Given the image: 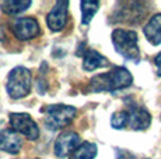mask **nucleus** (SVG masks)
Instances as JSON below:
<instances>
[{"instance_id": "ddd939ff", "label": "nucleus", "mask_w": 161, "mask_h": 159, "mask_svg": "<svg viewBox=\"0 0 161 159\" xmlns=\"http://www.w3.org/2000/svg\"><path fill=\"white\" fill-rule=\"evenodd\" d=\"M95 155H97V145L86 141L73 152L70 159H94Z\"/></svg>"}, {"instance_id": "1a4fd4ad", "label": "nucleus", "mask_w": 161, "mask_h": 159, "mask_svg": "<svg viewBox=\"0 0 161 159\" xmlns=\"http://www.w3.org/2000/svg\"><path fill=\"white\" fill-rule=\"evenodd\" d=\"M151 123V116L142 106H132L129 110V126L132 130H146Z\"/></svg>"}, {"instance_id": "423d86ee", "label": "nucleus", "mask_w": 161, "mask_h": 159, "mask_svg": "<svg viewBox=\"0 0 161 159\" xmlns=\"http://www.w3.org/2000/svg\"><path fill=\"white\" fill-rule=\"evenodd\" d=\"M13 32L20 41H28L39 35V24L35 18L31 17L17 18L13 25Z\"/></svg>"}, {"instance_id": "20e7f679", "label": "nucleus", "mask_w": 161, "mask_h": 159, "mask_svg": "<svg viewBox=\"0 0 161 159\" xmlns=\"http://www.w3.org/2000/svg\"><path fill=\"white\" fill-rule=\"evenodd\" d=\"M45 124L51 130H59L72 123L76 116V108L69 105H51L44 109Z\"/></svg>"}, {"instance_id": "f03ea898", "label": "nucleus", "mask_w": 161, "mask_h": 159, "mask_svg": "<svg viewBox=\"0 0 161 159\" xmlns=\"http://www.w3.org/2000/svg\"><path fill=\"white\" fill-rule=\"evenodd\" d=\"M112 44L116 52L122 54L125 59L139 62V45H137V33L128 29H115L112 32Z\"/></svg>"}, {"instance_id": "f3484780", "label": "nucleus", "mask_w": 161, "mask_h": 159, "mask_svg": "<svg viewBox=\"0 0 161 159\" xmlns=\"http://www.w3.org/2000/svg\"><path fill=\"white\" fill-rule=\"evenodd\" d=\"M116 159H137L129 151H125V149H116Z\"/></svg>"}, {"instance_id": "7ed1b4c3", "label": "nucleus", "mask_w": 161, "mask_h": 159, "mask_svg": "<svg viewBox=\"0 0 161 159\" xmlns=\"http://www.w3.org/2000/svg\"><path fill=\"white\" fill-rule=\"evenodd\" d=\"M31 85H32V75L30 70L25 67H15L8 74L6 90L13 99H20L31 92Z\"/></svg>"}, {"instance_id": "0eeeda50", "label": "nucleus", "mask_w": 161, "mask_h": 159, "mask_svg": "<svg viewBox=\"0 0 161 159\" xmlns=\"http://www.w3.org/2000/svg\"><path fill=\"white\" fill-rule=\"evenodd\" d=\"M80 145L81 142H80L79 134L73 133V131H66L58 137L56 142H55V154L58 158H64L70 152L76 151Z\"/></svg>"}, {"instance_id": "a211bd4d", "label": "nucleus", "mask_w": 161, "mask_h": 159, "mask_svg": "<svg viewBox=\"0 0 161 159\" xmlns=\"http://www.w3.org/2000/svg\"><path fill=\"white\" fill-rule=\"evenodd\" d=\"M154 62H156V66H157V74L161 75V53L157 54Z\"/></svg>"}, {"instance_id": "9d476101", "label": "nucleus", "mask_w": 161, "mask_h": 159, "mask_svg": "<svg viewBox=\"0 0 161 159\" xmlns=\"http://www.w3.org/2000/svg\"><path fill=\"white\" fill-rule=\"evenodd\" d=\"M21 148V138L14 130H0V149L10 154H17Z\"/></svg>"}, {"instance_id": "39448f33", "label": "nucleus", "mask_w": 161, "mask_h": 159, "mask_svg": "<svg viewBox=\"0 0 161 159\" xmlns=\"http://www.w3.org/2000/svg\"><path fill=\"white\" fill-rule=\"evenodd\" d=\"M10 126L15 133H20L30 140H36L39 136V128L36 123L27 113H11Z\"/></svg>"}, {"instance_id": "4468645a", "label": "nucleus", "mask_w": 161, "mask_h": 159, "mask_svg": "<svg viewBox=\"0 0 161 159\" xmlns=\"http://www.w3.org/2000/svg\"><path fill=\"white\" fill-rule=\"evenodd\" d=\"M98 8H100V3L95 2V0H83L81 2V13H83L81 23L84 25L86 24H90V21L95 16Z\"/></svg>"}, {"instance_id": "6e6552de", "label": "nucleus", "mask_w": 161, "mask_h": 159, "mask_svg": "<svg viewBox=\"0 0 161 159\" xmlns=\"http://www.w3.org/2000/svg\"><path fill=\"white\" fill-rule=\"evenodd\" d=\"M67 4H69L67 2H56L55 7L49 11L48 17H46V23H48V27L52 31H60L66 25Z\"/></svg>"}, {"instance_id": "f257e3e1", "label": "nucleus", "mask_w": 161, "mask_h": 159, "mask_svg": "<svg viewBox=\"0 0 161 159\" xmlns=\"http://www.w3.org/2000/svg\"><path fill=\"white\" fill-rule=\"evenodd\" d=\"M133 77L132 74L123 67H115L109 73H104L94 77L90 82L91 90L95 92L101 91H115L120 88H126L132 85Z\"/></svg>"}, {"instance_id": "9b49d317", "label": "nucleus", "mask_w": 161, "mask_h": 159, "mask_svg": "<svg viewBox=\"0 0 161 159\" xmlns=\"http://www.w3.org/2000/svg\"><path fill=\"white\" fill-rule=\"evenodd\" d=\"M144 35L153 45L161 44V14H156L144 27Z\"/></svg>"}, {"instance_id": "dca6fc26", "label": "nucleus", "mask_w": 161, "mask_h": 159, "mask_svg": "<svg viewBox=\"0 0 161 159\" xmlns=\"http://www.w3.org/2000/svg\"><path fill=\"white\" fill-rule=\"evenodd\" d=\"M129 124V112H125V110H120V112H115L111 117V126L114 128H123Z\"/></svg>"}, {"instance_id": "f8f14e48", "label": "nucleus", "mask_w": 161, "mask_h": 159, "mask_svg": "<svg viewBox=\"0 0 161 159\" xmlns=\"http://www.w3.org/2000/svg\"><path fill=\"white\" fill-rule=\"evenodd\" d=\"M108 66V60L107 57H104L101 53L95 50H88L86 53L84 57V63H83V69L87 71H92V70L101 69V67H107Z\"/></svg>"}, {"instance_id": "6ab92c4d", "label": "nucleus", "mask_w": 161, "mask_h": 159, "mask_svg": "<svg viewBox=\"0 0 161 159\" xmlns=\"http://www.w3.org/2000/svg\"><path fill=\"white\" fill-rule=\"evenodd\" d=\"M4 39V35H3V29H0V41H3Z\"/></svg>"}, {"instance_id": "2eb2a0df", "label": "nucleus", "mask_w": 161, "mask_h": 159, "mask_svg": "<svg viewBox=\"0 0 161 159\" xmlns=\"http://www.w3.org/2000/svg\"><path fill=\"white\" fill-rule=\"evenodd\" d=\"M31 6L30 0L25 2H18V0H8V2H3L2 3V10L7 14H18L21 11L27 10Z\"/></svg>"}]
</instances>
